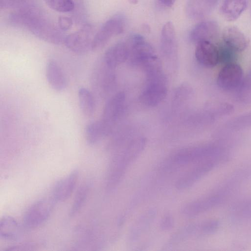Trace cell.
Instances as JSON below:
<instances>
[{"label":"cell","instance_id":"d4e9b609","mask_svg":"<svg viewBox=\"0 0 251 251\" xmlns=\"http://www.w3.org/2000/svg\"><path fill=\"white\" fill-rule=\"evenodd\" d=\"M233 218L242 220L251 217V198L235 204L231 208Z\"/></svg>","mask_w":251,"mask_h":251},{"label":"cell","instance_id":"f1b7e54d","mask_svg":"<svg viewBox=\"0 0 251 251\" xmlns=\"http://www.w3.org/2000/svg\"><path fill=\"white\" fill-rule=\"evenodd\" d=\"M219 226L216 220H209L198 224L199 232L203 234H210L216 232Z\"/></svg>","mask_w":251,"mask_h":251},{"label":"cell","instance_id":"f546056e","mask_svg":"<svg viewBox=\"0 0 251 251\" xmlns=\"http://www.w3.org/2000/svg\"><path fill=\"white\" fill-rule=\"evenodd\" d=\"M174 219L170 215L165 216L160 223V228L163 230L170 229L174 226Z\"/></svg>","mask_w":251,"mask_h":251},{"label":"cell","instance_id":"e0dca14e","mask_svg":"<svg viewBox=\"0 0 251 251\" xmlns=\"http://www.w3.org/2000/svg\"><path fill=\"white\" fill-rule=\"evenodd\" d=\"M219 31V25L215 21H203L193 28L190 32L189 38L192 41L197 43L203 41H210L216 38Z\"/></svg>","mask_w":251,"mask_h":251},{"label":"cell","instance_id":"9a60e30c","mask_svg":"<svg viewBox=\"0 0 251 251\" xmlns=\"http://www.w3.org/2000/svg\"><path fill=\"white\" fill-rule=\"evenodd\" d=\"M224 44L237 52L244 50L248 45V41L244 33L234 26H228L223 30Z\"/></svg>","mask_w":251,"mask_h":251},{"label":"cell","instance_id":"4fadbf2b","mask_svg":"<svg viewBox=\"0 0 251 251\" xmlns=\"http://www.w3.org/2000/svg\"><path fill=\"white\" fill-rule=\"evenodd\" d=\"M128 42H119L110 47L105 52L103 60L110 68L114 69L126 61L129 57Z\"/></svg>","mask_w":251,"mask_h":251},{"label":"cell","instance_id":"8992f818","mask_svg":"<svg viewBox=\"0 0 251 251\" xmlns=\"http://www.w3.org/2000/svg\"><path fill=\"white\" fill-rule=\"evenodd\" d=\"M112 69L102 60V62L96 63L91 71L90 83L96 94L103 96L111 89L113 80Z\"/></svg>","mask_w":251,"mask_h":251},{"label":"cell","instance_id":"cb8c5ba5","mask_svg":"<svg viewBox=\"0 0 251 251\" xmlns=\"http://www.w3.org/2000/svg\"><path fill=\"white\" fill-rule=\"evenodd\" d=\"M78 98L82 113L88 117L92 116L95 109V100L93 93L86 88H80L78 91Z\"/></svg>","mask_w":251,"mask_h":251},{"label":"cell","instance_id":"7402d4cb","mask_svg":"<svg viewBox=\"0 0 251 251\" xmlns=\"http://www.w3.org/2000/svg\"><path fill=\"white\" fill-rule=\"evenodd\" d=\"M21 230L17 221L12 217L3 216L0 221V237L7 241L17 240Z\"/></svg>","mask_w":251,"mask_h":251},{"label":"cell","instance_id":"836d02e7","mask_svg":"<svg viewBox=\"0 0 251 251\" xmlns=\"http://www.w3.org/2000/svg\"><path fill=\"white\" fill-rule=\"evenodd\" d=\"M130 3L135 4L137 2V0H128Z\"/></svg>","mask_w":251,"mask_h":251},{"label":"cell","instance_id":"83f0119b","mask_svg":"<svg viewBox=\"0 0 251 251\" xmlns=\"http://www.w3.org/2000/svg\"><path fill=\"white\" fill-rule=\"evenodd\" d=\"M47 5L54 11L68 12L74 8L73 0H44Z\"/></svg>","mask_w":251,"mask_h":251},{"label":"cell","instance_id":"484cf974","mask_svg":"<svg viewBox=\"0 0 251 251\" xmlns=\"http://www.w3.org/2000/svg\"><path fill=\"white\" fill-rule=\"evenodd\" d=\"M89 189L90 186L88 183L83 184L79 188L70 211V216L75 215L80 210L87 199Z\"/></svg>","mask_w":251,"mask_h":251},{"label":"cell","instance_id":"d6a6232c","mask_svg":"<svg viewBox=\"0 0 251 251\" xmlns=\"http://www.w3.org/2000/svg\"><path fill=\"white\" fill-rule=\"evenodd\" d=\"M160 3L167 7H172L176 0H157Z\"/></svg>","mask_w":251,"mask_h":251},{"label":"cell","instance_id":"2e32d148","mask_svg":"<svg viewBox=\"0 0 251 251\" xmlns=\"http://www.w3.org/2000/svg\"><path fill=\"white\" fill-rule=\"evenodd\" d=\"M89 30L83 29L71 34L65 39L66 46L77 53H84L92 50V40L90 39Z\"/></svg>","mask_w":251,"mask_h":251},{"label":"cell","instance_id":"d6986e66","mask_svg":"<svg viewBox=\"0 0 251 251\" xmlns=\"http://www.w3.org/2000/svg\"><path fill=\"white\" fill-rule=\"evenodd\" d=\"M46 76L48 83L57 92L63 91L66 87V79L61 68L54 60H50L46 65Z\"/></svg>","mask_w":251,"mask_h":251},{"label":"cell","instance_id":"1f68e13d","mask_svg":"<svg viewBox=\"0 0 251 251\" xmlns=\"http://www.w3.org/2000/svg\"><path fill=\"white\" fill-rule=\"evenodd\" d=\"M32 247V245H30L29 244H23L17 245L15 246H12L7 248L6 251H26V250H30V248Z\"/></svg>","mask_w":251,"mask_h":251},{"label":"cell","instance_id":"6da1fadb","mask_svg":"<svg viewBox=\"0 0 251 251\" xmlns=\"http://www.w3.org/2000/svg\"><path fill=\"white\" fill-rule=\"evenodd\" d=\"M146 83L140 100L148 106H155L160 103L167 93L166 77L162 70L146 75Z\"/></svg>","mask_w":251,"mask_h":251},{"label":"cell","instance_id":"4316f807","mask_svg":"<svg viewBox=\"0 0 251 251\" xmlns=\"http://www.w3.org/2000/svg\"><path fill=\"white\" fill-rule=\"evenodd\" d=\"M238 97L240 101L245 103L251 102V73L242 80L240 84Z\"/></svg>","mask_w":251,"mask_h":251},{"label":"cell","instance_id":"7a4b0ae2","mask_svg":"<svg viewBox=\"0 0 251 251\" xmlns=\"http://www.w3.org/2000/svg\"><path fill=\"white\" fill-rule=\"evenodd\" d=\"M212 159H218L222 162L226 160L224 158L218 149L211 146H202L180 151L173 156L172 160L177 165H184Z\"/></svg>","mask_w":251,"mask_h":251},{"label":"cell","instance_id":"5b68a950","mask_svg":"<svg viewBox=\"0 0 251 251\" xmlns=\"http://www.w3.org/2000/svg\"><path fill=\"white\" fill-rule=\"evenodd\" d=\"M125 26V20L121 15H116L108 20L100 27L92 39V50L102 48L114 35L121 33Z\"/></svg>","mask_w":251,"mask_h":251},{"label":"cell","instance_id":"ac0fdd59","mask_svg":"<svg viewBox=\"0 0 251 251\" xmlns=\"http://www.w3.org/2000/svg\"><path fill=\"white\" fill-rule=\"evenodd\" d=\"M218 2V0H188L186 13L192 19H202L211 13Z\"/></svg>","mask_w":251,"mask_h":251},{"label":"cell","instance_id":"8fae6325","mask_svg":"<svg viewBox=\"0 0 251 251\" xmlns=\"http://www.w3.org/2000/svg\"><path fill=\"white\" fill-rule=\"evenodd\" d=\"M195 57L198 62L202 66L212 68L219 62L218 47L211 41L198 42L195 50Z\"/></svg>","mask_w":251,"mask_h":251},{"label":"cell","instance_id":"5bb4252c","mask_svg":"<svg viewBox=\"0 0 251 251\" xmlns=\"http://www.w3.org/2000/svg\"><path fill=\"white\" fill-rule=\"evenodd\" d=\"M78 178V172L74 170L55 185L53 191V198L56 201L62 202L72 195Z\"/></svg>","mask_w":251,"mask_h":251},{"label":"cell","instance_id":"30bf717a","mask_svg":"<svg viewBox=\"0 0 251 251\" xmlns=\"http://www.w3.org/2000/svg\"><path fill=\"white\" fill-rule=\"evenodd\" d=\"M219 192L188 203L183 207V213L192 217L217 206L223 202L225 196L220 191Z\"/></svg>","mask_w":251,"mask_h":251},{"label":"cell","instance_id":"603a6c76","mask_svg":"<svg viewBox=\"0 0 251 251\" xmlns=\"http://www.w3.org/2000/svg\"><path fill=\"white\" fill-rule=\"evenodd\" d=\"M110 133L101 120L90 123L85 129L86 139L90 145L97 143Z\"/></svg>","mask_w":251,"mask_h":251},{"label":"cell","instance_id":"9c48e42d","mask_svg":"<svg viewBox=\"0 0 251 251\" xmlns=\"http://www.w3.org/2000/svg\"><path fill=\"white\" fill-rule=\"evenodd\" d=\"M220 162H222L215 159L201 162L200 164L176 181V187L179 190L190 187Z\"/></svg>","mask_w":251,"mask_h":251},{"label":"cell","instance_id":"ffe728a7","mask_svg":"<svg viewBox=\"0 0 251 251\" xmlns=\"http://www.w3.org/2000/svg\"><path fill=\"white\" fill-rule=\"evenodd\" d=\"M247 0H224L220 12L228 21L236 20L246 9Z\"/></svg>","mask_w":251,"mask_h":251},{"label":"cell","instance_id":"4dcf8cb0","mask_svg":"<svg viewBox=\"0 0 251 251\" xmlns=\"http://www.w3.org/2000/svg\"><path fill=\"white\" fill-rule=\"evenodd\" d=\"M73 24V22L70 18L62 16L58 19V25L62 30H67L69 29Z\"/></svg>","mask_w":251,"mask_h":251},{"label":"cell","instance_id":"7c38bea8","mask_svg":"<svg viewBox=\"0 0 251 251\" xmlns=\"http://www.w3.org/2000/svg\"><path fill=\"white\" fill-rule=\"evenodd\" d=\"M161 50L166 59H174L177 55L176 32L171 22H167L162 27L161 34Z\"/></svg>","mask_w":251,"mask_h":251},{"label":"cell","instance_id":"52a82bcc","mask_svg":"<svg viewBox=\"0 0 251 251\" xmlns=\"http://www.w3.org/2000/svg\"><path fill=\"white\" fill-rule=\"evenodd\" d=\"M125 103V94L119 92L109 99L104 107L100 120L111 132L115 123L122 115Z\"/></svg>","mask_w":251,"mask_h":251},{"label":"cell","instance_id":"44dd1931","mask_svg":"<svg viewBox=\"0 0 251 251\" xmlns=\"http://www.w3.org/2000/svg\"><path fill=\"white\" fill-rule=\"evenodd\" d=\"M145 145L143 138H138L132 141L125 151L123 156L114 165L123 171L124 168L128 163L134 160L142 151Z\"/></svg>","mask_w":251,"mask_h":251},{"label":"cell","instance_id":"ba28073f","mask_svg":"<svg viewBox=\"0 0 251 251\" xmlns=\"http://www.w3.org/2000/svg\"><path fill=\"white\" fill-rule=\"evenodd\" d=\"M243 78L241 67L235 62L226 64L220 71L217 77L218 85L226 90H232L241 84Z\"/></svg>","mask_w":251,"mask_h":251},{"label":"cell","instance_id":"277c9868","mask_svg":"<svg viewBox=\"0 0 251 251\" xmlns=\"http://www.w3.org/2000/svg\"><path fill=\"white\" fill-rule=\"evenodd\" d=\"M56 201L52 198H44L40 200L27 210L24 217L26 227L33 228L44 224L50 216Z\"/></svg>","mask_w":251,"mask_h":251},{"label":"cell","instance_id":"3957f363","mask_svg":"<svg viewBox=\"0 0 251 251\" xmlns=\"http://www.w3.org/2000/svg\"><path fill=\"white\" fill-rule=\"evenodd\" d=\"M128 59L130 64L140 68L156 56L151 46L140 35L135 34L128 39Z\"/></svg>","mask_w":251,"mask_h":251}]
</instances>
